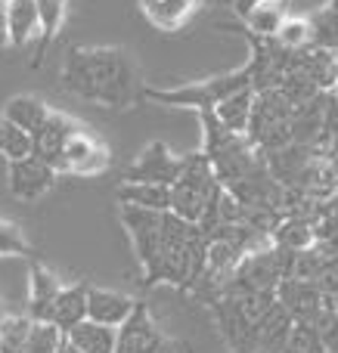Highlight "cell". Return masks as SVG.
<instances>
[{
  "mask_svg": "<svg viewBox=\"0 0 338 353\" xmlns=\"http://www.w3.org/2000/svg\"><path fill=\"white\" fill-rule=\"evenodd\" d=\"M59 81L66 93L84 103L109 105V109H130L143 97L137 62L118 47H72Z\"/></svg>",
  "mask_w": 338,
  "mask_h": 353,
  "instance_id": "6da1fadb",
  "label": "cell"
},
{
  "mask_svg": "<svg viewBox=\"0 0 338 353\" xmlns=\"http://www.w3.org/2000/svg\"><path fill=\"white\" fill-rule=\"evenodd\" d=\"M208 267V239L199 230V223L180 220L168 211L161 217V254L149 285L171 282L180 288H196Z\"/></svg>",
  "mask_w": 338,
  "mask_h": 353,
  "instance_id": "7a4b0ae2",
  "label": "cell"
},
{
  "mask_svg": "<svg viewBox=\"0 0 338 353\" xmlns=\"http://www.w3.org/2000/svg\"><path fill=\"white\" fill-rule=\"evenodd\" d=\"M221 189L223 186L217 180L208 155H183V171L171 186V214H177L180 220H190V223H199L205 217V211L211 208V201L221 195Z\"/></svg>",
  "mask_w": 338,
  "mask_h": 353,
  "instance_id": "3957f363",
  "label": "cell"
},
{
  "mask_svg": "<svg viewBox=\"0 0 338 353\" xmlns=\"http://www.w3.org/2000/svg\"><path fill=\"white\" fill-rule=\"evenodd\" d=\"M252 87V65H242L239 72L221 74L211 81H196V84L171 87V90H155V87H143V99L159 105H192V109H215L227 97Z\"/></svg>",
  "mask_w": 338,
  "mask_h": 353,
  "instance_id": "277c9868",
  "label": "cell"
},
{
  "mask_svg": "<svg viewBox=\"0 0 338 353\" xmlns=\"http://www.w3.org/2000/svg\"><path fill=\"white\" fill-rule=\"evenodd\" d=\"M161 217H165V214L121 205V223H124V230L130 232V242H134V251H137V257H140L143 282H146V285H149V279H152L155 267H159V254H161Z\"/></svg>",
  "mask_w": 338,
  "mask_h": 353,
  "instance_id": "5b68a950",
  "label": "cell"
},
{
  "mask_svg": "<svg viewBox=\"0 0 338 353\" xmlns=\"http://www.w3.org/2000/svg\"><path fill=\"white\" fill-rule=\"evenodd\" d=\"M109 146L93 134L90 128L81 124L72 137H68L66 149H62V171L59 174H78V176H93L103 174L109 168Z\"/></svg>",
  "mask_w": 338,
  "mask_h": 353,
  "instance_id": "8992f818",
  "label": "cell"
},
{
  "mask_svg": "<svg viewBox=\"0 0 338 353\" xmlns=\"http://www.w3.org/2000/svg\"><path fill=\"white\" fill-rule=\"evenodd\" d=\"M168 350H171V344H168L165 332L152 319L149 307L143 301H137L130 319L118 329L115 353H168Z\"/></svg>",
  "mask_w": 338,
  "mask_h": 353,
  "instance_id": "52a82bcc",
  "label": "cell"
},
{
  "mask_svg": "<svg viewBox=\"0 0 338 353\" xmlns=\"http://www.w3.org/2000/svg\"><path fill=\"white\" fill-rule=\"evenodd\" d=\"M180 171H183V159L174 155L165 143H149L140 152V159L124 171V183H159V186H174Z\"/></svg>",
  "mask_w": 338,
  "mask_h": 353,
  "instance_id": "ba28073f",
  "label": "cell"
},
{
  "mask_svg": "<svg viewBox=\"0 0 338 353\" xmlns=\"http://www.w3.org/2000/svg\"><path fill=\"white\" fill-rule=\"evenodd\" d=\"M56 183V171L41 159H22V161H10L6 168V189L12 199L19 201H34L41 195H47Z\"/></svg>",
  "mask_w": 338,
  "mask_h": 353,
  "instance_id": "9c48e42d",
  "label": "cell"
},
{
  "mask_svg": "<svg viewBox=\"0 0 338 353\" xmlns=\"http://www.w3.org/2000/svg\"><path fill=\"white\" fill-rule=\"evenodd\" d=\"M78 128H81V121L68 118L66 112H50L47 124H43V128L31 137V143H34V152H31V155H34V159H41V161H47V165L59 174L62 171V149H66L68 137H72Z\"/></svg>",
  "mask_w": 338,
  "mask_h": 353,
  "instance_id": "30bf717a",
  "label": "cell"
},
{
  "mask_svg": "<svg viewBox=\"0 0 338 353\" xmlns=\"http://www.w3.org/2000/svg\"><path fill=\"white\" fill-rule=\"evenodd\" d=\"M277 301L289 310L295 323H317L323 316V292L314 282L283 279L277 285Z\"/></svg>",
  "mask_w": 338,
  "mask_h": 353,
  "instance_id": "8fae6325",
  "label": "cell"
},
{
  "mask_svg": "<svg viewBox=\"0 0 338 353\" xmlns=\"http://www.w3.org/2000/svg\"><path fill=\"white\" fill-rule=\"evenodd\" d=\"M62 285L41 261L31 257L28 263V316L34 323H50L53 319V304L59 298Z\"/></svg>",
  "mask_w": 338,
  "mask_h": 353,
  "instance_id": "7c38bea8",
  "label": "cell"
},
{
  "mask_svg": "<svg viewBox=\"0 0 338 353\" xmlns=\"http://www.w3.org/2000/svg\"><path fill=\"white\" fill-rule=\"evenodd\" d=\"M137 301L121 292H106V288H90L87 292V319L109 329H121L130 319Z\"/></svg>",
  "mask_w": 338,
  "mask_h": 353,
  "instance_id": "4fadbf2b",
  "label": "cell"
},
{
  "mask_svg": "<svg viewBox=\"0 0 338 353\" xmlns=\"http://www.w3.org/2000/svg\"><path fill=\"white\" fill-rule=\"evenodd\" d=\"M87 292H90V285H68L59 292L50 323H53L62 335H68L74 325H81L87 319Z\"/></svg>",
  "mask_w": 338,
  "mask_h": 353,
  "instance_id": "5bb4252c",
  "label": "cell"
},
{
  "mask_svg": "<svg viewBox=\"0 0 338 353\" xmlns=\"http://www.w3.org/2000/svg\"><path fill=\"white\" fill-rule=\"evenodd\" d=\"M118 201L130 208H143V211L168 214L171 211V186H159V183H121Z\"/></svg>",
  "mask_w": 338,
  "mask_h": 353,
  "instance_id": "9a60e30c",
  "label": "cell"
},
{
  "mask_svg": "<svg viewBox=\"0 0 338 353\" xmlns=\"http://www.w3.org/2000/svg\"><path fill=\"white\" fill-rule=\"evenodd\" d=\"M50 112H53V109H50L43 99H37V97H12L10 103L3 105V118H6V121L16 124L19 130H25V134H31V137H34L43 124H47Z\"/></svg>",
  "mask_w": 338,
  "mask_h": 353,
  "instance_id": "2e32d148",
  "label": "cell"
},
{
  "mask_svg": "<svg viewBox=\"0 0 338 353\" xmlns=\"http://www.w3.org/2000/svg\"><path fill=\"white\" fill-rule=\"evenodd\" d=\"M286 19H289V0H261L255 10L246 12V28L264 41H273Z\"/></svg>",
  "mask_w": 338,
  "mask_h": 353,
  "instance_id": "e0dca14e",
  "label": "cell"
},
{
  "mask_svg": "<svg viewBox=\"0 0 338 353\" xmlns=\"http://www.w3.org/2000/svg\"><path fill=\"white\" fill-rule=\"evenodd\" d=\"M66 6L68 0H37V19H41V31H37V50L34 59H31V68H41L43 59H47L50 43L56 41V31L62 28V19H66Z\"/></svg>",
  "mask_w": 338,
  "mask_h": 353,
  "instance_id": "ac0fdd59",
  "label": "cell"
},
{
  "mask_svg": "<svg viewBox=\"0 0 338 353\" xmlns=\"http://www.w3.org/2000/svg\"><path fill=\"white\" fill-rule=\"evenodd\" d=\"M66 341L81 353H115L118 329H109V325H99V323L84 319L81 325H74V329L68 332Z\"/></svg>",
  "mask_w": 338,
  "mask_h": 353,
  "instance_id": "d6986e66",
  "label": "cell"
},
{
  "mask_svg": "<svg viewBox=\"0 0 338 353\" xmlns=\"http://www.w3.org/2000/svg\"><path fill=\"white\" fill-rule=\"evenodd\" d=\"M252 105H255V90H239L227 97L223 103L215 105V115L230 134H248V121H252Z\"/></svg>",
  "mask_w": 338,
  "mask_h": 353,
  "instance_id": "ffe728a7",
  "label": "cell"
},
{
  "mask_svg": "<svg viewBox=\"0 0 338 353\" xmlns=\"http://www.w3.org/2000/svg\"><path fill=\"white\" fill-rule=\"evenodd\" d=\"M6 16H10V41L12 47H22L41 31L37 19V0H6Z\"/></svg>",
  "mask_w": 338,
  "mask_h": 353,
  "instance_id": "44dd1931",
  "label": "cell"
},
{
  "mask_svg": "<svg viewBox=\"0 0 338 353\" xmlns=\"http://www.w3.org/2000/svg\"><path fill=\"white\" fill-rule=\"evenodd\" d=\"M273 245L279 248H289V251H310L317 245V230H314V220H304V217H286L283 223L273 230Z\"/></svg>",
  "mask_w": 338,
  "mask_h": 353,
  "instance_id": "7402d4cb",
  "label": "cell"
},
{
  "mask_svg": "<svg viewBox=\"0 0 338 353\" xmlns=\"http://www.w3.org/2000/svg\"><path fill=\"white\" fill-rule=\"evenodd\" d=\"M199 3H202V0H159V3H149V6H143V10H146L149 22H152L155 28L177 31L180 25L196 12Z\"/></svg>",
  "mask_w": 338,
  "mask_h": 353,
  "instance_id": "603a6c76",
  "label": "cell"
},
{
  "mask_svg": "<svg viewBox=\"0 0 338 353\" xmlns=\"http://www.w3.org/2000/svg\"><path fill=\"white\" fill-rule=\"evenodd\" d=\"M283 50L289 53H301V50H310L314 47V34H310V22L308 19H298V16H289L279 28V34L273 37Z\"/></svg>",
  "mask_w": 338,
  "mask_h": 353,
  "instance_id": "cb8c5ba5",
  "label": "cell"
},
{
  "mask_svg": "<svg viewBox=\"0 0 338 353\" xmlns=\"http://www.w3.org/2000/svg\"><path fill=\"white\" fill-rule=\"evenodd\" d=\"M62 341H66V335L53 323H34L31 319V332H28V341H25L22 353H59Z\"/></svg>",
  "mask_w": 338,
  "mask_h": 353,
  "instance_id": "d4e9b609",
  "label": "cell"
},
{
  "mask_svg": "<svg viewBox=\"0 0 338 353\" xmlns=\"http://www.w3.org/2000/svg\"><path fill=\"white\" fill-rule=\"evenodd\" d=\"M34 152V143H31V134L19 130L16 124H10L3 118V134H0V155H6V161H22L31 159Z\"/></svg>",
  "mask_w": 338,
  "mask_h": 353,
  "instance_id": "484cf974",
  "label": "cell"
},
{
  "mask_svg": "<svg viewBox=\"0 0 338 353\" xmlns=\"http://www.w3.org/2000/svg\"><path fill=\"white\" fill-rule=\"evenodd\" d=\"M31 332V316L0 319V353H22Z\"/></svg>",
  "mask_w": 338,
  "mask_h": 353,
  "instance_id": "4316f807",
  "label": "cell"
},
{
  "mask_svg": "<svg viewBox=\"0 0 338 353\" xmlns=\"http://www.w3.org/2000/svg\"><path fill=\"white\" fill-rule=\"evenodd\" d=\"M310 34H314V47L317 50L338 53V16L329 10V6L310 19Z\"/></svg>",
  "mask_w": 338,
  "mask_h": 353,
  "instance_id": "83f0119b",
  "label": "cell"
},
{
  "mask_svg": "<svg viewBox=\"0 0 338 353\" xmlns=\"http://www.w3.org/2000/svg\"><path fill=\"white\" fill-rule=\"evenodd\" d=\"M286 353H326L317 323H295V325H292V335H289V344H286Z\"/></svg>",
  "mask_w": 338,
  "mask_h": 353,
  "instance_id": "f1b7e54d",
  "label": "cell"
},
{
  "mask_svg": "<svg viewBox=\"0 0 338 353\" xmlns=\"http://www.w3.org/2000/svg\"><path fill=\"white\" fill-rule=\"evenodd\" d=\"M28 242H25V236L19 232V226L6 223V220H0V257L3 254H28Z\"/></svg>",
  "mask_w": 338,
  "mask_h": 353,
  "instance_id": "f546056e",
  "label": "cell"
},
{
  "mask_svg": "<svg viewBox=\"0 0 338 353\" xmlns=\"http://www.w3.org/2000/svg\"><path fill=\"white\" fill-rule=\"evenodd\" d=\"M329 6V0H289V16H298V19H314L317 12H323Z\"/></svg>",
  "mask_w": 338,
  "mask_h": 353,
  "instance_id": "4dcf8cb0",
  "label": "cell"
},
{
  "mask_svg": "<svg viewBox=\"0 0 338 353\" xmlns=\"http://www.w3.org/2000/svg\"><path fill=\"white\" fill-rule=\"evenodd\" d=\"M10 16H6V3H0V50L10 47Z\"/></svg>",
  "mask_w": 338,
  "mask_h": 353,
  "instance_id": "1f68e13d",
  "label": "cell"
},
{
  "mask_svg": "<svg viewBox=\"0 0 338 353\" xmlns=\"http://www.w3.org/2000/svg\"><path fill=\"white\" fill-rule=\"evenodd\" d=\"M59 353H81V350H74L68 341H62V350H59Z\"/></svg>",
  "mask_w": 338,
  "mask_h": 353,
  "instance_id": "d6a6232c",
  "label": "cell"
},
{
  "mask_svg": "<svg viewBox=\"0 0 338 353\" xmlns=\"http://www.w3.org/2000/svg\"><path fill=\"white\" fill-rule=\"evenodd\" d=\"M329 161H332V174H335V183H338V155H332Z\"/></svg>",
  "mask_w": 338,
  "mask_h": 353,
  "instance_id": "836d02e7",
  "label": "cell"
},
{
  "mask_svg": "<svg viewBox=\"0 0 338 353\" xmlns=\"http://www.w3.org/2000/svg\"><path fill=\"white\" fill-rule=\"evenodd\" d=\"M329 10H332L335 16H338V0H329Z\"/></svg>",
  "mask_w": 338,
  "mask_h": 353,
  "instance_id": "e575fe53",
  "label": "cell"
},
{
  "mask_svg": "<svg viewBox=\"0 0 338 353\" xmlns=\"http://www.w3.org/2000/svg\"><path fill=\"white\" fill-rule=\"evenodd\" d=\"M140 3H143V6H149V3H159V0H140Z\"/></svg>",
  "mask_w": 338,
  "mask_h": 353,
  "instance_id": "d590c367",
  "label": "cell"
},
{
  "mask_svg": "<svg viewBox=\"0 0 338 353\" xmlns=\"http://www.w3.org/2000/svg\"><path fill=\"white\" fill-rule=\"evenodd\" d=\"M0 134H3V118H0Z\"/></svg>",
  "mask_w": 338,
  "mask_h": 353,
  "instance_id": "8d00e7d4",
  "label": "cell"
},
{
  "mask_svg": "<svg viewBox=\"0 0 338 353\" xmlns=\"http://www.w3.org/2000/svg\"><path fill=\"white\" fill-rule=\"evenodd\" d=\"M0 3H6V0H0Z\"/></svg>",
  "mask_w": 338,
  "mask_h": 353,
  "instance_id": "74e56055",
  "label": "cell"
}]
</instances>
